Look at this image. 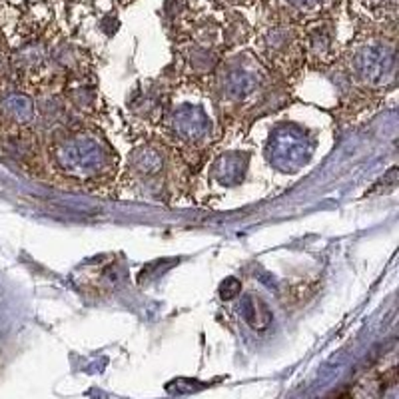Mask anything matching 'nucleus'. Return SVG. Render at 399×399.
<instances>
[{
    "mask_svg": "<svg viewBox=\"0 0 399 399\" xmlns=\"http://www.w3.org/2000/svg\"><path fill=\"white\" fill-rule=\"evenodd\" d=\"M294 2H300V4H312V2H316V0H294Z\"/></svg>",
    "mask_w": 399,
    "mask_h": 399,
    "instance_id": "f257e3e1",
    "label": "nucleus"
}]
</instances>
